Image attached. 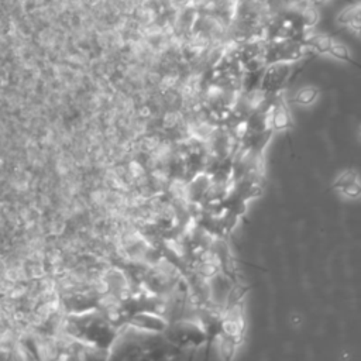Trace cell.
Wrapping results in <instances>:
<instances>
[{
    "instance_id": "obj_9",
    "label": "cell",
    "mask_w": 361,
    "mask_h": 361,
    "mask_svg": "<svg viewBox=\"0 0 361 361\" xmlns=\"http://www.w3.org/2000/svg\"><path fill=\"white\" fill-rule=\"evenodd\" d=\"M289 322L293 327H298L300 323H302V316L299 313H293L290 317H289Z\"/></svg>"
},
{
    "instance_id": "obj_3",
    "label": "cell",
    "mask_w": 361,
    "mask_h": 361,
    "mask_svg": "<svg viewBox=\"0 0 361 361\" xmlns=\"http://www.w3.org/2000/svg\"><path fill=\"white\" fill-rule=\"evenodd\" d=\"M302 42L314 54H329V49L333 44V39L326 34H313V35H303Z\"/></svg>"
},
{
    "instance_id": "obj_8",
    "label": "cell",
    "mask_w": 361,
    "mask_h": 361,
    "mask_svg": "<svg viewBox=\"0 0 361 361\" xmlns=\"http://www.w3.org/2000/svg\"><path fill=\"white\" fill-rule=\"evenodd\" d=\"M355 179H357V172H355L354 169H347V171L341 172V173L336 178V180H334V188H336V189H340L341 186H344V185H347L348 182H353V180H355Z\"/></svg>"
},
{
    "instance_id": "obj_4",
    "label": "cell",
    "mask_w": 361,
    "mask_h": 361,
    "mask_svg": "<svg viewBox=\"0 0 361 361\" xmlns=\"http://www.w3.org/2000/svg\"><path fill=\"white\" fill-rule=\"evenodd\" d=\"M299 18H300V23H302V27L305 31L316 27L320 20V13H319L316 4L306 1L305 6L299 11Z\"/></svg>"
},
{
    "instance_id": "obj_11",
    "label": "cell",
    "mask_w": 361,
    "mask_h": 361,
    "mask_svg": "<svg viewBox=\"0 0 361 361\" xmlns=\"http://www.w3.org/2000/svg\"><path fill=\"white\" fill-rule=\"evenodd\" d=\"M307 1H309V3H312V4H316V6H317V4H320V3H324L326 0H307Z\"/></svg>"
},
{
    "instance_id": "obj_7",
    "label": "cell",
    "mask_w": 361,
    "mask_h": 361,
    "mask_svg": "<svg viewBox=\"0 0 361 361\" xmlns=\"http://www.w3.org/2000/svg\"><path fill=\"white\" fill-rule=\"evenodd\" d=\"M338 190H341V193L348 197V199H358L361 197V183L355 179L353 182H348L347 185L341 186Z\"/></svg>"
},
{
    "instance_id": "obj_5",
    "label": "cell",
    "mask_w": 361,
    "mask_h": 361,
    "mask_svg": "<svg viewBox=\"0 0 361 361\" xmlns=\"http://www.w3.org/2000/svg\"><path fill=\"white\" fill-rule=\"evenodd\" d=\"M317 96H319V89L316 86H305L296 92L293 102L300 106H309L316 100Z\"/></svg>"
},
{
    "instance_id": "obj_1",
    "label": "cell",
    "mask_w": 361,
    "mask_h": 361,
    "mask_svg": "<svg viewBox=\"0 0 361 361\" xmlns=\"http://www.w3.org/2000/svg\"><path fill=\"white\" fill-rule=\"evenodd\" d=\"M293 63L295 62H285V61H276V62L267 63L262 71L259 89L265 94H272V93L281 92L283 85L288 82V79L290 76Z\"/></svg>"
},
{
    "instance_id": "obj_2",
    "label": "cell",
    "mask_w": 361,
    "mask_h": 361,
    "mask_svg": "<svg viewBox=\"0 0 361 361\" xmlns=\"http://www.w3.org/2000/svg\"><path fill=\"white\" fill-rule=\"evenodd\" d=\"M336 21L361 37V3L351 4L337 14Z\"/></svg>"
},
{
    "instance_id": "obj_10",
    "label": "cell",
    "mask_w": 361,
    "mask_h": 361,
    "mask_svg": "<svg viewBox=\"0 0 361 361\" xmlns=\"http://www.w3.org/2000/svg\"><path fill=\"white\" fill-rule=\"evenodd\" d=\"M306 1H307V0H288L289 4H299V6H300V4H305Z\"/></svg>"
},
{
    "instance_id": "obj_6",
    "label": "cell",
    "mask_w": 361,
    "mask_h": 361,
    "mask_svg": "<svg viewBox=\"0 0 361 361\" xmlns=\"http://www.w3.org/2000/svg\"><path fill=\"white\" fill-rule=\"evenodd\" d=\"M329 55L333 56L334 59H338V61H343V62H353L348 48L344 44H340V42L333 41V44L329 49Z\"/></svg>"
}]
</instances>
